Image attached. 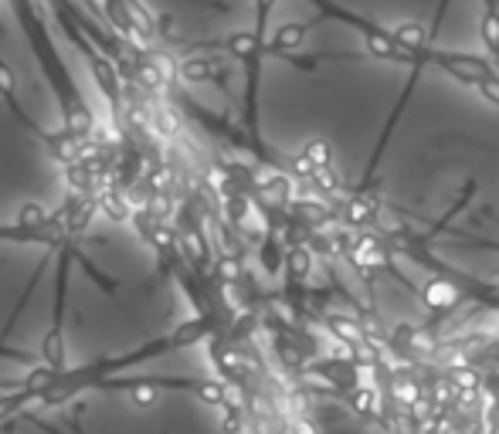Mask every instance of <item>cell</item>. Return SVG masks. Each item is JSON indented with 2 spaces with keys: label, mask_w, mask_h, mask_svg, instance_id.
Instances as JSON below:
<instances>
[{
  "label": "cell",
  "mask_w": 499,
  "mask_h": 434,
  "mask_svg": "<svg viewBox=\"0 0 499 434\" xmlns=\"http://www.w3.org/2000/svg\"><path fill=\"white\" fill-rule=\"evenodd\" d=\"M489 18H493V34H496V51H499V0H489Z\"/></svg>",
  "instance_id": "cell-1"
}]
</instances>
